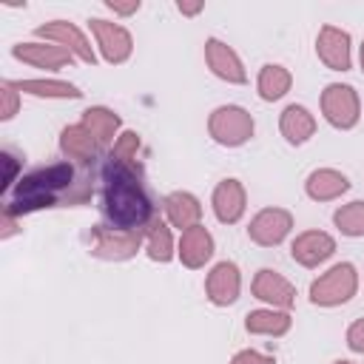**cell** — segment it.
I'll list each match as a JSON object with an SVG mask.
<instances>
[{
	"label": "cell",
	"mask_w": 364,
	"mask_h": 364,
	"mask_svg": "<svg viewBox=\"0 0 364 364\" xmlns=\"http://www.w3.org/2000/svg\"><path fill=\"white\" fill-rule=\"evenodd\" d=\"M94 193L91 173L80 171L74 162H54L46 168H34L23 173L17 185L3 196V213L26 216L43 208H77L85 205Z\"/></svg>",
	"instance_id": "cell-1"
},
{
	"label": "cell",
	"mask_w": 364,
	"mask_h": 364,
	"mask_svg": "<svg viewBox=\"0 0 364 364\" xmlns=\"http://www.w3.org/2000/svg\"><path fill=\"white\" fill-rule=\"evenodd\" d=\"M100 208L108 228L117 230H145L156 216L154 202L142 182V168L119 159H108L102 168V193Z\"/></svg>",
	"instance_id": "cell-2"
},
{
	"label": "cell",
	"mask_w": 364,
	"mask_h": 364,
	"mask_svg": "<svg viewBox=\"0 0 364 364\" xmlns=\"http://www.w3.org/2000/svg\"><path fill=\"white\" fill-rule=\"evenodd\" d=\"M358 290V270L353 262H336L310 284V301L316 307H338L347 304Z\"/></svg>",
	"instance_id": "cell-3"
},
{
	"label": "cell",
	"mask_w": 364,
	"mask_h": 364,
	"mask_svg": "<svg viewBox=\"0 0 364 364\" xmlns=\"http://www.w3.org/2000/svg\"><path fill=\"white\" fill-rule=\"evenodd\" d=\"M253 131H256L253 114L242 105H219L208 117V134L222 148H239L250 142Z\"/></svg>",
	"instance_id": "cell-4"
},
{
	"label": "cell",
	"mask_w": 364,
	"mask_h": 364,
	"mask_svg": "<svg viewBox=\"0 0 364 364\" xmlns=\"http://www.w3.org/2000/svg\"><path fill=\"white\" fill-rule=\"evenodd\" d=\"M145 245V230H117L108 225L91 228V256L102 262H128Z\"/></svg>",
	"instance_id": "cell-5"
},
{
	"label": "cell",
	"mask_w": 364,
	"mask_h": 364,
	"mask_svg": "<svg viewBox=\"0 0 364 364\" xmlns=\"http://www.w3.org/2000/svg\"><path fill=\"white\" fill-rule=\"evenodd\" d=\"M321 117L338 128V131H350L358 125L361 119V100L358 91L347 82H330L321 91Z\"/></svg>",
	"instance_id": "cell-6"
},
{
	"label": "cell",
	"mask_w": 364,
	"mask_h": 364,
	"mask_svg": "<svg viewBox=\"0 0 364 364\" xmlns=\"http://www.w3.org/2000/svg\"><path fill=\"white\" fill-rule=\"evenodd\" d=\"M88 28L100 46V54L105 63L111 65H122L128 63V57L134 54V37L125 26L114 23V20H102V17H91L88 20Z\"/></svg>",
	"instance_id": "cell-7"
},
{
	"label": "cell",
	"mask_w": 364,
	"mask_h": 364,
	"mask_svg": "<svg viewBox=\"0 0 364 364\" xmlns=\"http://www.w3.org/2000/svg\"><path fill=\"white\" fill-rule=\"evenodd\" d=\"M34 37H37V40H46V43L63 46L71 57H77V60L85 63V65H94V63H97V54H94L91 43H88V37H85L74 23H68V20H48V23H40V26L34 28Z\"/></svg>",
	"instance_id": "cell-8"
},
{
	"label": "cell",
	"mask_w": 364,
	"mask_h": 364,
	"mask_svg": "<svg viewBox=\"0 0 364 364\" xmlns=\"http://www.w3.org/2000/svg\"><path fill=\"white\" fill-rule=\"evenodd\" d=\"M290 230L293 213L287 208H262L247 225V239L259 247H276L290 236Z\"/></svg>",
	"instance_id": "cell-9"
},
{
	"label": "cell",
	"mask_w": 364,
	"mask_h": 364,
	"mask_svg": "<svg viewBox=\"0 0 364 364\" xmlns=\"http://www.w3.org/2000/svg\"><path fill=\"white\" fill-rule=\"evenodd\" d=\"M316 54L330 71H350L353 65V46L350 34L338 26H321L316 34Z\"/></svg>",
	"instance_id": "cell-10"
},
{
	"label": "cell",
	"mask_w": 364,
	"mask_h": 364,
	"mask_svg": "<svg viewBox=\"0 0 364 364\" xmlns=\"http://www.w3.org/2000/svg\"><path fill=\"white\" fill-rule=\"evenodd\" d=\"M205 63L219 80H225L230 85H245L247 82V71H245L242 57L236 54L233 46H228L219 37H208L205 40Z\"/></svg>",
	"instance_id": "cell-11"
},
{
	"label": "cell",
	"mask_w": 364,
	"mask_h": 364,
	"mask_svg": "<svg viewBox=\"0 0 364 364\" xmlns=\"http://www.w3.org/2000/svg\"><path fill=\"white\" fill-rule=\"evenodd\" d=\"M242 293V273L236 262H216L205 276V296L216 307H230Z\"/></svg>",
	"instance_id": "cell-12"
},
{
	"label": "cell",
	"mask_w": 364,
	"mask_h": 364,
	"mask_svg": "<svg viewBox=\"0 0 364 364\" xmlns=\"http://www.w3.org/2000/svg\"><path fill=\"white\" fill-rule=\"evenodd\" d=\"M11 57L26 63V65H34V68H46V71H60L65 65L74 63V57L57 46V43H46V40H28V43H17L11 46Z\"/></svg>",
	"instance_id": "cell-13"
},
{
	"label": "cell",
	"mask_w": 364,
	"mask_h": 364,
	"mask_svg": "<svg viewBox=\"0 0 364 364\" xmlns=\"http://www.w3.org/2000/svg\"><path fill=\"white\" fill-rule=\"evenodd\" d=\"M210 208H213V216L222 222V225H236L245 210H247V191L239 179L228 176L222 182H216L213 193H210Z\"/></svg>",
	"instance_id": "cell-14"
},
{
	"label": "cell",
	"mask_w": 364,
	"mask_h": 364,
	"mask_svg": "<svg viewBox=\"0 0 364 364\" xmlns=\"http://www.w3.org/2000/svg\"><path fill=\"white\" fill-rule=\"evenodd\" d=\"M250 293L276 310H290L296 304V287L279 270H270V267L256 270V276L250 282Z\"/></svg>",
	"instance_id": "cell-15"
},
{
	"label": "cell",
	"mask_w": 364,
	"mask_h": 364,
	"mask_svg": "<svg viewBox=\"0 0 364 364\" xmlns=\"http://www.w3.org/2000/svg\"><path fill=\"white\" fill-rule=\"evenodd\" d=\"M336 253V239L327 230H301L290 242V256L301 267H318Z\"/></svg>",
	"instance_id": "cell-16"
},
{
	"label": "cell",
	"mask_w": 364,
	"mask_h": 364,
	"mask_svg": "<svg viewBox=\"0 0 364 364\" xmlns=\"http://www.w3.org/2000/svg\"><path fill=\"white\" fill-rule=\"evenodd\" d=\"M102 145L94 139V134L82 125V122H74V125H65L60 131V154L65 159H71L74 165L80 168H88L97 156H100Z\"/></svg>",
	"instance_id": "cell-17"
},
{
	"label": "cell",
	"mask_w": 364,
	"mask_h": 364,
	"mask_svg": "<svg viewBox=\"0 0 364 364\" xmlns=\"http://www.w3.org/2000/svg\"><path fill=\"white\" fill-rule=\"evenodd\" d=\"M213 250H216V242L205 225H193V228L182 230L179 245H176V256L188 270L205 267L213 259Z\"/></svg>",
	"instance_id": "cell-18"
},
{
	"label": "cell",
	"mask_w": 364,
	"mask_h": 364,
	"mask_svg": "<svg viewBox=\"0 0 364 364\" xmlns=\"http://www.w3.org/2000/svg\"><path fill=\"white\" fill-rule=\"evenodd\" d=\"M162 213H165V222L179 230L202 225V202L191 191H171L162 199Z\"/></svg>",
	"instance_id": "cell-19"
},
{
	"label": "cell",
	"mask_w": 364,
	"mask_h": 364,
	"mask_svg": "<svg viewBox=\"0 0 364 364\" xmlns=\"http://www.w3.org/2000/svg\"><path fill=\"white\" fill-rule=\"evenodd\" d=\"M347 191H350V179H347V173H341L336 168H316L304 179V193L313 202H333V199L344 196Z\"/></svg>",
	"instance_id": "cell-20"
},
{
	"label": "cell",
	"mask_w": 364,
	"mask_h": 364,
	"mask_svg": "<svg viewBox=\"0 0 364 364\" xmlns=\"http://www.w3.org/2000/svg\"><path fill=\"white\" fill-rule=\"evenodd\" d=\"M279 131L290 145H304L316 134V117L310 114V108H304L299 102H290L279 114Z\"/></svg>",
	"instance_id": "cell-21"
},
{
	"label": "cell",
	"mask_w": 364,
	"mask_h": 364,
	"mask_svg": "<svg viewBox=\"0 0 364 364\" xmlns=\"http://www.w3.org/2000/svg\"><path fill=\"white\" fill-rule=\"evenodd\" d=\"M91 134L94 139L102 145V148H114L117 136H119V128H122V119L114 108H105V105H91L82 111V119H80Z\"/></svg>",
	"instance_id": "cell-22"
},
{
	"label": "cell",
	"mask_w": 364,
	"mask_h": 364,
	"mask_svg": "<svg viewBox=\"0 0 364 364\" xmlns=\"http://www.w3.org/2000/svg\"><path fill=\"white\" fill-rule=\"evenodd\" d=\"M293 318L287 310H276V307H262V310H250L245 316V330L250 336H270L279 338L284 333H290Z\"/></svg>",
	"instance_id": "cell-23"
},
{
	"label": "cell",
	"mask_w": 364,
	"mask_h": 364,
	"mask_svg": "<svg viewBox=\"0 0 364 364\" xmlns=\"http://www.w3.org/2000/svg\"><path fill=\"white\" fill-rule=\"evenodd\" d=\"M20 94H31L40 100H80L82 91L68 82V80H54V77H37V80H14Z\"/></svg>",
	"instance_id": "cell-24"
},
{
	"label": "cell",
	"mask_w": 364,
	"mask_h": 364,
	"mask_svg": "<svg viewBox=\"0 0 364 364\" xmlns=\"http://www.w3.org/2000/svg\"><path fill=\"white\" fill-rule=\"evenodd\" d=\"M145 253H148V259L151 262H159V264H165V262H171L173 256H176V245H173V236H171V225L156 213L151 222H148V228H145Z\"/></svg>",
	"instance_id": "cell-25"
},
{
	"label": "cell",
	"mask_w": 364,
	"mask_h": 364,
	"mask_svg": "<svg viewBox=\"0 0 364 364\" xmlns=\"http://www.w3.org/2000/svg\"><path fill=\"white\" fill-rule=\"evenodd\" d=\"M290 85H293V74H290L284 65H279V63H264V65L259 68L256 91H259V97H262L264 102L282 100V97L290 91Z\"/></svg>",
	"instance_id": "cell-26"
},
{
	"label": "cell",
	"mask_w": 364,
	"mask_h": 364,
	"mask_svg": "<svg viewBox=\"0 0 364 364\" xmlns=\"http://www.w3.org/2000/svg\"><path fill=\"white\" fill-rule=\"evenodd\" d=\"M333 225L338 228L341 236L361 239V236H364V199H353V202L341 205V208L333 213Z\"/></svg>",
	"instance_id": "cell-27"
},
{
	"label": "cell",
	"mask_w": 364,
	"mask_h": 364,
	"mask_svg": "<svg viewBox=\"0 0 364 364\" xmlns=\"http://www.w3.org/2000/svg\"><path fill=\"white\" fill-rule=\"evenodd\" d=\"M139 145H142V139H139V134H136V131H122V134L117 136L114 148H111V156H114V159H119V162L139 165V162H136Z\"/></svg>",
	"instance_id": "cell-28"
},
{
	"label": "cell",
	"mask_w": 364,
	"mask_h": 364,
	"mask_svg": "<svg viewBox=\"0 0 364 364\" xmlns=\"http://www.w3.org/2000/svg\"><path fill=\"white\" fill-rule=\"evenodd\" d=\"M17 111H20V91H17L14 80H3L0 82V119L9 122Z\"/></svg>",
	"instance_id": "cell-29"
},
{
	"label": "cell",
	"mask_w": 364,
	"mask_h": 364,
	"mask_svg": "<svg viewBox=\"0 0 364 364\" xmlns=\"http://www.w3.org/2000/svg\"><path fill=\"white\" fill-rule=\"evenodd\" d=\"M230 364H276V358L267 355V353H262V350L247 347V350H239V353L230 358Z\"/></svg>",
	"instance_id": "cell-30"
},
{
	"label": "cell",
	"mask_w": 364,
	"mask_h": 364,
	"mask_svg": "<svg viewBox=\"0 0 364 364\" xmlns=\"http://www.w3.org/2000/svg\"><path fill=\"white\" fill-rule=\"evenodd\" d=\"M3 156V165H6V176H3V185H0V191H3V196L17 185V156L11 154V151H3L0 154Z\"/></svg>",
	"instance_id": "cell-31"
},
{
	"label": "cell",
	"mask_w": 364,
	"mask_h": 364,
	"mask_svg": "<svg viewBox=\"0 0 364 364\" xmlns=\"http://www.w3.org/2000/svg\"><path fill=\"white\" fill-rule=\"evenodd\" d=\"M347 347L353 350V353H361L364 355V318H355L350 327H347Z\"/></svg>",
	"instance_id": "cell-32"
},
{
	"label": "cell",
	"mask_w": 364,
	"mask_h": 364,
	"mask_svg": "<svg viewBox=\"0 0 364 364\" xmlns=\"http://www.w3.org/2000/svg\"><path fill=\"white\" fill-rule=\"evenodd\" d=\"M114 14H119V17H128V14H136L139 11V0H131V3H117V0H108L105 3Z\"/></svg>",
	"instance_id": "cell-33"
},
{
	"label": "cell",
	"mask_w": 364,
	"mask_h": 364,
	"mask_svg": "<svg viewBox=\"0 0 364 364\" xmlns=\"http://www.w3.org/2000/svg\"><path fill=\"white\" fill-rule=\"evenodd\" d=\"M17 233V216L11 213H0V239H9Z\"/></svg>",
	"instance_id": "cell-34"
},
{
	"label": "cell",
	"mask_w": 364,
	"mask_h": 364,
	"mask_svg": "<svg viewBox=\"0 0 364 364\" xmlns=\"http://www.w3.org/2000/svg\"><path fill=\"white\" fill-rule=\"evenodd\" d=\"M176 9H179L182 14H188V17H193V14H199V11L205 9V3H185V0H179Z\"/></svg>",
	"instance_id": "cell-35"
},
{
	"label": "cell",
	"mask_w": 364,
	"mask_h": 364,
	"mask_svg": "<svg viewBox=\"0 0 364 364\" xmlns=\"http://www.w3.org/2000/svg\"><path fill=\"white\" fill-rule=\"evenodd\" d=\"M358 60H361V71H364V43H361V51H358Z\"/></svg>",
	"instance_id": "cell-36"
},
{
	"label": "cell",
	"mask_w": 364,
	"mask_h": 364,
	"mask_svg": "<svg viewBox=\"0 0 364 364\" xmlns=\"http://www.w3.org/2000/svg\"><path fill=\"white\" fill-rule=\"evenodd\" d=\"M333 364H355V361H347V358H338V361H333Z\"/></svg>",
	"instance_id": "cell-37"
}]
</instances>
